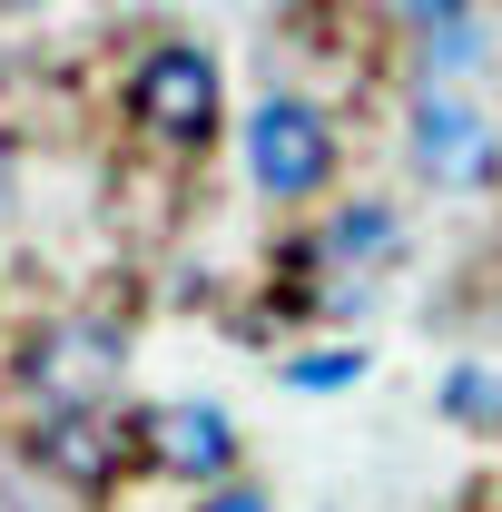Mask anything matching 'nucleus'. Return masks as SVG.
I'll use <instances>...</instances> for the list:
<instances>
[{
	"mask_svg": "<svg viewBox=\"0 0 502 512\" xmlns=\"http://www.w3.org/2000/svg\"><path fill=\"white\" fill-rule=\"evenodd\" d=\"M20 463L69 493V503H109L119 483L148 473V424L128 394H89V404H30L20 414Z\"/></svg>",
	"mask_w": 502,
	"mask_h": 512,
	"instance_id": "nucleus-1",
	"label": "nucleus"
},
{
	"mask_svg": "<svg viewBox=\"0 0 502 512\" xmlns=\"http://www.w3.org/2000/svg\"><path fill=\"white\" fill-rule=\"evenodd\" d=\"M404 158H414V178L424 188H493L502 168V138L483 119V99L473 89H414V109H404Z\"/></svg>",
	"mask_w": 502,
	"mask_h": 512,
	"instance_id": "nucleus-6",
	"label": "nucleus"
},
{
	"mask_svg": "<svg viewBox=\"0 0 502 512\" xmlns=\"http://www.w3.org/2000/svg\"><path fill=\"white\" fill-rule=\"evenodd\" d=\"M0 10H40V0H0Z\"/></svg>",
	"mask_w": 502,
	"mask_h": 512,
	"instance_id": "nucleus-12",
	"label": "nucleus"
},
{
	"mask_svg": "<svg viewBox=\"0 0 502 512\" xmlns=\"http://www.w3.org/2000/svg\"><path fill=\"white\" fill-rule=\"evenodd\" d=\"M365 375H375V355H365L355 335H325V345L276 355V384H286V394H355Z\"/></svg>",
	"mask_w": 502,
	"mask_h": 512,
	"instance_id": "nucleus-7",
	"label": "nucleus"
},
{
	"mask_svg": "<svg viewBox=\"0 0 502 512\" xmlns=\"http://www.w3.org/2000/svg\"><path fill=\"white\" fill-rule=\"evenodd\" d=\"M10 394L30 404H89V394H128V325L119 316H40L10 345Z\"/></svg>",
	"mask_w": 502,
	"mask_h": 512,
	"instance_id": "nucleus-3",
	"label": "nucleus"
},
{
	"mask_svg": "<svg viewBox=\"0 0 502 512\" xmlns=\"http://www.w3.org/2000/svg\"><path fill=\"white\" fill-rule=\"evenodd\" d=\"M10 207H20V138L0 128V217H10Z\"/></svg>",
	"mask_w": 502,
	"mask_h": 512,
	"instance_id": "nucleus-11",
	"label": "nucleus"
},
{
	"mask_svg": "<svg viewBox=\"0 0 502 512\" xmlns=\"http://www.w3.org/2000/svg\"><path fill=\"white\" fill-rule=\"evenodd\" d=\"M493 325H502V306H493Z\"/></svg>",
	"mask_w": 502,
	"mask_h": 512,
	"instance_id": "nucleus-13",
	"label": "nucleus"
},
{
	"mask_svg": "<svg viewBox=\"0 0 502 512\" xmlns=\"http://www.w3.org/2000/svg\"><path fill=\"white\" fill-rule=\"evenodd\" d=\"M434 404H443V424H463V434H502V365H483V355L443 365Z\"/></svg>",
	"mask_w": 502,
	"mask_h": 512,
	"instance_id": "nucleus-8",
	"label": "nucleus"
},
{
	"mask_svg": "<svg viewBox=\"0 0 502 512\" xmlns=\"http://www.w3.org/2000/svg\"><path fill=\"white\" fill-rule=\"evenodd\" d=\"M237 158L266 207H315L345 168V138H335V109H315L306 89H266L237 119Z\"/></svg>",
	"mask_w": 502,
	"mask_h": 512,
	"instance_id": "nucleus-2",
	"label": "nucleus"
},
{
	"mask_svg": "<svg viewBox=\"0 0 502 512\" xmlns=\"http://www.w3.org/2000/svg\"><path fill=\"white\" fill-rule=\"evenodd\" d=\"M384 10H394V20H404V30L424 40V30H443V20H463L473 0H384Z\"/></svg>",
	"mask_w": 502,
	"mask_h": 512,
	"instance_id": "nucleus-10",
	"label": "nucleus"
},
{
	"mask_svg": "<svg viewBox=\"0 0 502 512\" xmlns=\"http://www.w3.org/2000/svg\"><path fill=\"white\" fill-rule=\"evenodd\" d=\"M138 424H148V483H178L188 503L247 473V434H237V414H227L217 394H178V404H138Z\"/></svg>",
	"mask_w": 502,
	"mask_h": 512,
	"instance_id": "nucleus-5",
	"label": "nucleus"
},
{
	"mask_svg": "<svg viewBox=\"0 0 502 512\" xmlns=\"http://www.w3.org/2000/svg\"><path fill=\"white\" fill-rule=\"evenodd\" d=\"M128 128L158 148V158H197L217 128H227V79L197 40H158L148 60L128 69Z\"/></svg>",
	"mask_w": 502,
	"mask_h": 512,
	"instance_id": "nucleus-4",
	"label": "nucleus"
},
{
	"mask_svg": "<svg viewBox=\"0 0 502 512\" xmlns=\"http://www.w3.org/2000/svg\"><path fill=\"white\" fill-rule=\"evenodd\" d=\"M188 512H276V493H266L256 473H237V483H217V493H197Z\"/></svg>",
	"mask_w": 502,
	"mask_h": 512,
	"instance_id": "nucleus-9",
	"label": "nucleus"
}]
</instances>
